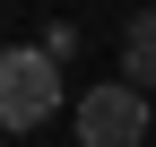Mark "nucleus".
I'll list each match as a JSON object with an SVG mask.
<instances>
[{
	"instance_id": "nucleus-2",
	"label": "nucleus",
	"mask_w": 156,
	"mask_h": 147,
	"mask_svg": "<svg viewBox=\"0 0 156 147\" xmlns=\"http://www.w3.org/2000/svg\"><path fill=\"white\" fill-rule=\"evenodd\" d=\"M69 121H78V147H147V95L122 87V78L87 87Z\"/></svg>"
},
{
	"instance_id": "nucleus-3",
	"label": "nucleus",
	"mask_w": 156,
	"mask_h": 147,
	"mask_svg": "<svg viewBox=\"0 0 156 147\" xmlns=\"http://www.w3.org/2000/svg\"><path fill=\"white\" fill-rule=\"evenodd\" d=\"M122 87H139V95L156 87V9H139L122 26Z\"/></svg>"
},
{
	"instance_id": "nucleus-1",
	"label": "nucleus",
	"mask_w": 156,
	"mask_h": 147,
	"mask_svg": "<svg viewBox=\"0 0 156 147\" xmlns=\"http://www.w3.org/2000/svg\"><path fill=\"white\" fill-rule=\"evenodd\" d=\"M61 113V61H44V43H0V130L26 138Z\"/></svg>"
},
{
	"instance_id": "nucleus-4",
	"label": "nucleus",
	"mask_w": 156,
	"mask_h": 147,
	"mask_svg": "<svg viewBox=\"0 0 156 147\" xmlns=\"http://www.w3.org/2000/svg\"><path fill=\"white\" fill-rule=\"evenodd\" d=\"M78 52V26H44V61H69Z\"/></svg>"
}]
</instances>
